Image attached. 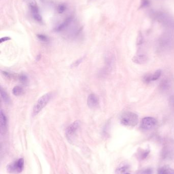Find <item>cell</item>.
<instances>
[{
  "label": "cell",
  "instance_id": "6da1fadb",
  "mask_svg": "<svg viewBox=\"0 0 174 174\" xmlns=\"http://www.w3.org/2000/svg\"><path fill=\"white\" fill-rule=\"evenodd\" d=\"M52 96H53V93L52 92H50V93L45 94L38 99V100L35 104L33 108L32 116L33 117L37 116L40 111L43 110V108L50 101Z\"/></svg>",
  "mask_w": 174,
  "mask_h": 174
},
{
  "label": "cell",
  "instance_id": "7402d4cb",
  "mask_svg": "<svg viewBox=\"0 0 174 174\" xmlns=\"http://www.w3.org/2000/svg\"><path fill=\"white\" fill-rule=\"evenodd\" d=\"M19 79L20 81L23 84H27L29 81L27 76L24 74H21L19 76Z\"/></svg>",
  "mask_w": 174,
  "mask_h": 174
},
{
  "label": "cell",
  "instance_id": "5b68a950",
  "mask_svg": "<svg viewBox=\"0 0 174 174\" xmlns=\"http://www.w3.org/2000/svg\"><path fill=\"white\" fill-rule=\"evenodd\" d=\"M80 125L79 121H76L72 123L66 129L65 131V136L66 138L69 141H71L73 139L74 136L76 133V132L79 129Z\"/></svg>",
  "mask_w": 174,
  "mask_h": 174
},
{
  "label": "cell",
  "instance_id": "44dd1931",
  "mask_svg": "<svg viewBox=\"0 0 174 174\" xmlns=\"http://www.w3.org/2000/svg\"><path fill=\"white\" fill-rule=\"evenodd\" d=\"M37 37L40 41L43 42L44 43H47L50 41L49 37L45 35L39 34L37 35Z\"/></svg>",
  "mask_w": 174,
  "mask_h": 174
},
{
  "label": "cell",
  "instance_id": "ac0fdd59",
  "mask_svg": "<svg viewBox=\"0 0 174 174\" xmlns=\"http://www.w3.org/2000/svg\"><path fill=\"white\" fill-rule=\"evenodd\" d=\"M12 93L14 95L16 96L22 95L24 93L23 89L20 86H16L12 89Z\"/></svg>",
  "mask_w": 174,
  "mask_h": 174
},
{
  "label": "cell",
  "instance_id": "7a4b0ae2",
  "mask_svg": "<svg viewBox=\"0 0 174 174\" xmlns=\"http://www.w3.org/2000/svg\"><path fill=\"white\" fill-rule=\"evenodd\" d=\"M121 121L124 125L133 127L138 123V117L135 113L128 111L123 115Z\"/></svg>",
  "mask_w": 174,
  "mask_h": 174
},
{
  "label": "cell",
  "instance_id": "603a6c76",
  "mask_svg": "<svg viewBox=\"0 0 174 174\" xmlns=\"http://www.w3.org/2000/svg\"><path fill=\"white\" fill-rule=\"evenodd\" d=\"M67 7L66 5L63 4H61L59 5L57 7V12L60 14L63 13L65 12V11H66Z\"/></svg>",
  "mask_w": 174,
  "mask_h": 174
},
{
  "label": "cell",
  "instance_id": "8992f818",
  "mask_svg": "<svg viewBox=\"0 0 174 174\" xmlns=\"http://www.w3.org/2000/svg\"><path fill=\"white\" fill-rule=\"evenodd\" d=\"M156 120L152 117H145L141 120V127L144 130H150L156 124Z\"/></svg>",
  "mask_w": 174,
  "mask_h": 174
},
{
  "label": "cell",
  "instance_id": "277c9868",
  "mask_svg": "<svg viewBox=\"0 0 174 174\" xmlns=\"http://www.w3.org/2000/svg\"><path fill=\"white\" fill-rule=\"evenodd\" d=\"M153 17L157 21L166 26L171 27L173 23V20L170 18V16L163 12H156L155 13H154Z\"/></svg>",
  "mask_w": 174,
  "mask_h": 174
},
{
  "label": "cell",
  "instance_id": "2e32d148",
  "mask_svg": "<svg viewBox=\"0 0 174 174\" xmlns=\"http://www.w3.org/2000/svg\"><path fill=\"white\" fill-rule=\"evenodd\" d=\"M1 95L2 99L4 102L7 103V104L10 103V97L7 92L4 89H3L2 88H1Z\"/></svg>",
  "mask_w": 174,
  "mask_h": 174
},
{
  "label": "cell",
  "instance_id": "4fadbf2b",
  "mask_svg": "<svg viewBox=\"0 0 174 174\" xmlns=\"http://www.w3.org/2000/svg\"><path fill=\"white\" fill-rule=\"evenodd\" d=\"M147 57L145 54H137L136 56H134L133 58V61L135 63L137 64H143L146 62L147 60Z\"/></svg>",
  "mask_w": 174,
  "mask_h": 174
},
{
  "label": "cell",
  "instance_id": "f546056e",
  "mask_svg": "<svg viewBox=\"0 0 174 174\" xmlns=\"http://www.w3.org/2000/svg\"><path fill=\"white\" fill-rule=\"evenodd\" d=\"M128 174H130V173H128Z\"/></svg>",
  "mask_w": 174,
  "mask_h": 174
},
{
  "label": "cell",
  "instance_id": "52a82bcc",
  "mask_svg": "<svg viewBox=\"0 0 174 174\" xmlns=\"http://www.w3.org/2000/svg\"><path fill=\"white\" fill-rule=\"evenodd\" d=\"M114 63V59L113 57L110 55L107 56L106 58L105 67H104L102 70L100 72V75L103 76L109 74L112 70Z\"/></svg>",
  "mask_w": 174,
  "mask_h": 174
},
{
  "label": "cell",
  "instance_id": "30bf717a",
  "mask_svg": "<svg viewBox=\"0 0 174 174\" xmlns=\"http://www.w3.org/2000/svg\"><path fill=\"white\" fill-rule=\"evenodd\" d=\"M73 20V18L72 17H69L67 18L64 22L59 24L57 27L55 28L54 31L57 32H60L63 30H65L70 25L72 21Z\"/></svg>",
  "mask_w": 174,
  "mask_h": 174
},
{
  "label": "cell",
  "instance_id": "3957f363",
  "mask_svg": "<svg viewBox=\"0 0 174 174\" xmlns=\"http://www.w3.org/2000/svg\"><path fill=\"white\" fill-rule=\"evenodd\" d=\"M24 168V159L20 158L11 163L7 167V170L9 173H20L23 171Z\"/></svg>",
  "mask_w": 174,
  "mask_h": 174
},
{
  "label": "cell",
  "instance_id": "4316f807",
  "mask_svg": "<svg viewBox=\"0 0 174 174\" xmlns=\"http://www.w3.org/2000/svg\"><path fill=\"white\" fill-rule=\"evenodd\" d=\"M170 104L171 107L174 109V95L172 96L170 98Z\"/></svg>",
  "mask_w": 174,
  "mask_h": 174
},
{
  "label": "cell",
  "instance_id": "5bb4252c",
  "mask_svg": "<svg viewBox=\"0 0 174 174\" xmlns=\"http://www.w3.org/2000/svg\"><path fill=\"white\" fill-rule=\"evenodd\" d=\"M171 81L170 79L166 78L161 81L160 84V88L162 91H167L168 90L171 86Z\"/></svg>",
  "mask_w": 174,
  "mask_h": 174
},
{
  "label": "cell",
  "instance_id": "8fae6325",
  "mask_svg": "<svg viewBox=\"0 0 174 174\" xmlns=\"http://www.w3.org/2000/svg\"><path fill=\"white\" fill-rule=\"evenodd\" d=\"M99 104V99L94 94L89 95L87 98V105L91 109L97 107Z\"/></svg>",
  "mask_w": 174,
  "mask_h": 174
},
{
  "label": "cell",
  "instance_id": "9a60e30c",
  "mask_svg": "<svg viewBox=\"0 0 174 174\" xmlns=\"http://www.w3.org/2000/svg\"><path fill=\"white\" fill-rule=\"evenodd\" d=\"M158 174H174V170L169 167L163 166L159 168Z\"/></svg>",
  "mask_w": 174,
  "mask_h": 174
},
{
  "label": "cell",
  "instance_id": "ba28073f",
  "mask_svg": "<svg viewBox=\"0 0 174 174\" xmlns=\"http://www.w3.org/2000/svg\"><path fill=\"white\" fill-rule=\"evenodd\" d=\"M29 8L34 20L38 23H42L43 20L42 15H40V10L38 5L34 3H32L29 5Z\"/></svg>",
  "mask_w": 174,
  "mask_h": 174
},
{
  "label": "cell",
  "instance_id": "d4e9b609",
  "mask_svg": "<svg viewBox=\"0 0 174 174\" xmlns=\"http://www.w3.org/2000/svg\"><path fill=\"white\" fill-rule=\"evenodd\" d=\"M82 61H83V58L80 59L79 60H77L76 61H75L74 63H73V64L72 65V66L73 67H77L79 64H80L81 63H82Z\"/></svg>",
  "mask_w": 174,
  "mask_h": 174
},
{
  "label": "cell",
  "instance_id": "83f0119b",
  "mask_svg": "<svg viewBox=\"0 0 174 174\" xmlns=\"http://www.w3.org/2000/svg\"><path fill=\"white\" fill-rule=\"evenodd\" d=\"M11 39L10 37H2L0 39V43H2L6 41H8V40H9Z\"/></svg>",
  "mask_w": 174,
  "mask_h": 174
},
{
  "label": "cell",
  "instance_id": "484cf974",
  "mask_svg": "<svg viewBox=\"0 0 174 174\" xmlns=\"http://www.w3.org/2000/svg\"><path fill=\"white\" fill-rule=\"evenodd\" d=\"M149 4V2L148 0H142L141 2V7H145Z\"/></svg>",
  "mask_w": 174,
  "mask_h": 174
},
{
  "label": "cell",
  "instance_id": "9c48e42d",
  "mask_svg": "<svg viewBox=\"0 0 174 174\" xmlns=\"http://www.w3.org/2000/svg\"><path fill=\"white\" fill-rule=\"evenodd\" d=\"M0 122H1V133L2 134L6 133L7 129V119L6 115L3 111H1V116H0Z\"/></svg>",
  "mask_w": 174,
  "mask_h": 174
},
{
  "label": "cell",
  "instance_id": "f1b7e54d",
  "mask_svg": "<svg viewBox=\"0 0 174 174\" xmlns=\"http://www.w3.org/2000/svg\"><path fill=\"white\" fill-rule=\"evenodd\" d=\"M171 27H173L174 28V22H173V23H172V24Z\"/></svg>",
  "mask_w": 174,
  "mask_h": 174
},
{
  "label": "cell",
  "instance_id": "7c38bea8",
  "mask_svg": "<svg viewBox=\"0 0 174 174\" xmlns=\"http://www.w3.org/2000/svg\"><path fill=\"white\" fill-rule=\"evenodd\" d=\"M161 74V70H158L154 73V74H149V75L145 76L144 80L146 83H150L151 81H154V80H158L160 77Z\"/></svg>",
  "mask_w": 174,
  "mask_h": 174
},
{
  "label": "cell",
  "instance_id": "ffe728a7",
  "mask_svg": "<svg viewBox=\"0 0 174 174\" xmlns=\"http://www.w3.org/2000/svg\"><path fill=\"white\" fill-rule=\"evenodd\" d=\"M136 174H153V170L150 167L142 168L141 170H139Z\"/></svg>",
  "mask_w": 174,
  "mask_h": 174
},
{
  "label": "cell",
  "instance_id": "d6986e66",
  "mask_svg": "<svg viewBox=\"0 0 174 174\" xmlns=\"http://www.w3.org/2000/svg\"><path fill=\"white\" fill-rule=\"evenodd\" d=\"M150 153V150L147 149V150H141V151L138 152V157L141 159H144L148 156L149 154Z\"/></svg>",
  "mask_w": 174,
  "mask_h": 174
},
{
  "label": "cell",
  "instance_id": "e0dca14e",
  "mask_svg": "<svg viewBox=\"0 0 174 174\" xmlns=\"http://www.w3.org/2000/svg\"><path fill=\"white\" fill-rule=\"evenodd\" d=\"M129 173V167L127 166L119 167L115 171V174H128Z\"/></svg>",
  "mask_w": 174,
  "mask_h": 174
},
{
  "label": "cell",
  "instance_id": "cb8c5ba5",
  "mask_svg": "<svg viewBox=\"0 0 174 174\" xmlns=\"http://www.w3.org/2000/svg\"><path fill=\"white\" fill-rule=\"evenodd\" d=\"M2 72L4 76H5L6 77H7L8 79H11L12 77L13 78V77H14V75L11 73L9 72H4H4Z\"/></svg>",
  "mask_w": 174,
  "mask_h": 174
}]
</instances>
